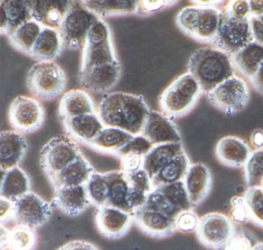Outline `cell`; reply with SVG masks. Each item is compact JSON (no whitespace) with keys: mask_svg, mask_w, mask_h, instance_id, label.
Listing matches in <instances>:
<instances>
[{"mask_svg":"<svg viewBox=\"0 0 263 250\" xmlns=\"http://www.w3.org/2000/svg\"><path fill=\"white\" fill-rule=\"evenodd\" d=\"M150 110L144 96L117 91L103 97L98 114L104 126L116 127L137 135L142 132Z\"/></svg>","mask_w":263,"mask_h":250,"instance_id":"1","label":"cell"},{"mask_svg":"<svg viewBox=\"0 0 263 250\" xmlns=\"http://www.w3.org/2000/svg\"><path fill=\"white\" fill-rule=\"evenodd\" d=\"M230 54L215 46H204L192 52L187 63V72L196 78L203 93L235 75Z\"/></svg>","mask_w":263,"mask_h":250,"instance_id":"2","label":"cell"},{"mask_svg":"<svg viewBox=\"0 0 263 250\" xmlns=\"http://www.w3.org/2000/svg\"><path fill=\"white\" fill-rule=\"evenodd\" d=\"M201 93L196 78L190 73H185L163 91L159 97L160 109L170 118L182 117L192 111Z\"/></svg>","mask_w":263,"mask_h":250,"instance_id":"3","label":"cell"},{"mask_svg":"<svg viewBox=\"0 0 263 250\" xmlns=\"http://www.w3.org/2000/svg\"><path fill=\"white\" fill-rule=\"evenodd\" d=\"M26 83L33 97L40 100H51L64 94L67 78L64 69L54 60H43L29 69Z\"/></svg>","mask_w":263,"mask_h":250,"instance_id":"4","label":"cell"},{"mask_svg":"<svg viewBox=\"0 0 263 250\" xmlns=\"http://www.w3.org/2000/svg\"><path fill=\"white\" fill-rule=\"evenodd\" d=\"M81 154L79 145L74 139L67 134L55 136L43 146L40 153V164L50 182Z\"/></svg>","mask_w":263,"mask_h":250,"instance_id":"5","label":"cell"},{"mask_svg":"<svg viewBox=\"0 0 263 250\" xmlns=\"http://www.w3.org/2000/svg\"><path fill=\"white\" fill-rule=\"evenodd\" d=\"M118 60L111 31L108 24L99 18L90 28L83 49L80 69Z\"/></svg>","mask_w":263,"mask_h":250,"instance_id":"6","label":"cell"},{"mask_svg":"<svg viewBox=\"0 0 263 250\" xmlns=\"http://www.w3.org/2000/svg\"><path fill=\"white\" fill-rule=\"evenodd\" d=\"M99 18L81 0H74L59 28L64 48L78 49L84 46L89 30Z\"/></svg>","mask_w":263,"mask_h":250,"instance_id":"7","label":"cell"},{"mask_svg":"<svg viewBox=\"0 0 263 250\" xmlns=\"http://www.w3.org/2000/svg\"><path fill=\"white\" fill-rule=\"evenodd\" d=\"M143 206L159 211L173 219L181 211L193 208L184 180L155 187L149 192Z\"/></svg>","mask_w":263,"mask_h":250,"instance_id":"8","label":"cell"},{"mask_svg":"<svg viewBox=\"0 0 263 250\" xmlns=\"http://www.w3.org/2000/svg\"><path fill=\"white\" fill-rule=\"evenodd\" d=\"M206 95L212 106L229 115L242 111L250 98L247 83L236 75L229 77Z\"/></svg>","mask_w":263,"mask_h":250,"instance_id":"9","label":"cell"},{"mask_svg":"<svg viewBox=\"0 0 263 250\" xmlns=\"http://www.w3.org/2000/svg\"><path fill=\"white\" fill-rule=\"evenodd\" d=\"M45 117L44 106L34 97L17 96L9 108L10 126L23 134H32L41 129L45 121Z\"/></svg>","mask_w":263,"mask_h":250,"instance_id":"10","label":"cell"},{"mask_svg":"<svg viewBox=\"0 0 263 250\" xmlns=\"http://www.w3.org/2000/svg\"><path fill=\"white\" fill-rule=\"evenodd\" d=\"M253 40L250 19L238 20L221 9L219 28L212 42L214 46L232 55Z\"/></svg>","mask_w":263,"mask_h":250,"instance_id":"11","label":"cell"},{"mask_svg":"<svg viewBox=\"0 0 263 250\" xmlns=\"http://www.w3.org/2000/svg\"><path fill=\"white\" fill-rule=\"evenodd\" d=\"M53 205L42 197L29 191L14 202L13 219L15 225L36 229L47 223L52 215Z\"/></svg>","mask_w":263,"mask_h":250,"instance_id":"12","label":"cell"},{"mask_svg":"<svg viewBox=\"0 0 263 250\" xmlns=\"http://www.w3.org/2000/svg\"><path fill=\"white\" fill-rule=\"evenodd\" d=\"M232 219L219 212H210L200 218L197 237L206 247L221 248L226 246L235 233Z\"/></svg>","mask_w":263,"mask_h":250,"instance_id":"13","label":"cell"},{"mask_svg":"<svg viewBox=\"0 0 263 250\" xmlns=\"http://www.w3.org/2000/svg\"><path fill=\"white\" fill-rule=\"evenodd\" d=\"M121 65L119 60L95 65L79 70V81L84 89L96 94H106L119 82Z\"/></svg>","mask_w":263,"mask_h":250,"instance_id":"14","label":"cell"},{"mask_svg":"<svg viewBox=\"0 0 263 250\" xmlns=\"http://www.w3.org/2000/svg\"><path fill=\"white\" fill-rule=\"evenodd\" d=\"M133 222L132 213L110 205L98 207L95 224L101 236L111 240L124 237Z\"/></svg>","mask_w":263,"mask_h":250,"instance_id":"15","label":"cell"},{"mask_svg":"<svg viewBox=\"0 0 263 250\" xmlns=\"http://www.w3.org/2000/svg\"><path fill=\"white\" fill-rule=\"evenodd\" d=\"M132 217L138 228L150 237L162 239L172 236L176 231L173 219L144 206L135 209Z\"/></svg>","mask_w":263,"mask_h":250,"instance_id":"16","label":"cell"},{"mask_svg":"<svg viewBox=\"0 0 263 250\" xmlns=\"http://www.w3.org/2000/svg\"><path fill=\"white\" fill-rule=\"evenodd\" d=\"M141 134L153 145L181 142V134L172 118L155 110H150Z\"/></svg>","mask_w":263,"mask_h":250,"instance_id":"17","label":"cell"},{"mask_svg":"<svg viewBox=\"0 0 263 250\" xmlns=\"http://www.w3.org/2000/svg\"><path fill=\"white\" fill-rule=\"evenodd\" d=\"M28 143L24 134L16 131H3L0 134V168L3 172L19 166L25 157Z\"/></svg>","mask_w":263,"mask_h":250,"instance_id":"18","label":"cell"},{"mask_svg":"<svg viewBox=\"0 0 263 250\" xmlns=\"http://www.w3.org/2000/svg\"><path fill=\"white\" fill-rule=\"evenodd\" d=\"M53 206L70 217L82 214L91 204L85 185L64 186L54 189Z\"/></svg>","mask_w":263,"mask_h":250,"instance_id":"19","label":"cell"},{"mask_svg":"<svg viewBox=\"0 0 263 250\" xmlns=\"http://www.w3.org/2000/svg\"><path fill=\"white\" fill-rule=\"evenodd\" d=\"M74 0H31L32 19L43 26L59 29Z\"/></svg>","mask_w":263,"mask_h":250,"instance_id":"20","label":"cell"},{"mask_svg":"<svg viewBox=\"0 0 263 250\" xmlns=\"http://www.w3.org/2000/svg\"><path fill=\"white\" fill-rule=\"evenodd\" d=\"M67 135L87 145L104 128L98 113L82 114L61 120Z\"/></svg>","mask_w":263,"mask_h":250,"instance_id":"21","label":"cell"},{"mask_svg":"<svg viewBox=\"0 0 263 250\" xmlns=\"http://www.w3.org/2000/svg\"><path fill=\"white\" fill-rule=\"evenodd\" d=\"M184 182L189 200L194 208L209 195L212 185V173L204 164H193L189 167Z\"/></svg>","mask_w":263,"mask_h":250,"instance_id":"22","label":"cell"},{"mask_svg":"<svg viewBox=\"0 0 263 250\" xmlns=\"http://www.w3.org/2000/svg\"><path fill=\"white\" fill-rule=\"evenodd\" d=\"M30 20H32L31 0H0V33L3 35H8Z\"/></svg>","mask_w":263,"mask_h":250,"instance_id":"23","label":"cell"},{"mask_svg":"<svg viewBox=\"0 0 263 250\" xmlns=\"http://www.w3.org/2000/svg\"><path fill=\"white\" fill-rule=\"evenodd\" d=\"M215 154L223 165L241 168L246 165L251 151L248 144L242 139L235 136H226L217 143Z\"/></svg>","mask_w":263,"mask_h":250,"instance_id":"24","label":"cell"},{"mask_svg":"<svg viewBox=\"0 0 263 250\" xmlns=\"http://www.w3.org/2000/svg\"><path fill=\"white\" fill-rule=\"evenodd\" d=\"M95 168L83 154L69 164L50 181L53 189L64 186L85 185Z\"/></svg>","mask_w":263,"mask_h":250,"instance_id":"25","label":"cell"},{"mask_svg":"<svg viewBox=\"0 0 263 250\" xmlns=\"http://www.w3.org/2000/svg\"><path fill=\"white\" fill-rule=\"evenodd\" d=\"M95 112L93 99L84 90H70L64 94L60 100L58 117L61 120Z\"/></svg>","mask_w":263,"mask_h":250,"instance_id":"26","label":"cell"},{"mask_svg":"<svg viewBox=\"0 0 263 250\" xmlns=\"http://www.w3.org/2000/svg\"><path fill=\"white\" fill-rule=\"evenodd\" d=\"M64 48L59 29L44 26L30 56L37 61L54 60Z\"/></svg>","mask_w":263,"mask_h":250,"instance_id":"27","label":"cell"},{"mask_svg":"<svg viewBox=\"0 0 263 250\" xmlns=\"http://www.w3.org/2000/svg\"><path fill=\"white\" fill-rule=\"evenodd\" d=\"M184 152V147L181 142L153 145L152 149L144 156L143 168L152 178L166 164Z\"/></svg>","mask_w":263,"mask_h":250,"instance_id":"28","label":"cell"},{"mask_svg":"<svg viewBox=\"0 0 263 250\" xmlns=\"http://www.w3.org/2000/svg\"><path fill=\"white\" fill-rule=\"evenodd\" d=\"M134 136L132 133L121 128L104 126L95 138L87 145L100 152L116 155L118 151Z\"/></svg>","mask_w":263,"mask_h":250,"instance_id":"29","label":"cell"},{"mask_svg":"<svg viewBox=\"0 0 263 250\" xmlns=\"http://www.w3.org/2000/svg\"><path fill=\"white\" fill-rule=\"evenodd\" d=\"M231 58L234 66L250 80L263 63V45L253 40L231 55Z\"/></svg>","mask_w":263,"mask_h":250,"instance_id":"30","label":"cell"},{"mask_svg":"<svg viewBox=\"0 0 263 250\" xmlns=\"http://www.w3.org/2000/svg\"><path fill=\"white\" fill-rule=\"evenodd\" d=\"M30 177L21 167L4 171L1 182L0 195L13 202L31 191Z\"/></svg>","mask_w":263,"mask_h":250,"instance_id":"31","label":"cell"},{"mask_svg":"<svg viewBox=\"0 0 263 250\" xmlns=\"http://www.w3.org/2000/svg\"><path fill=\"white\" fill-rule=\"evenodd\" d=\"M43 28L41 23L32 19L13 29L7 38L15 49L30 55Z\"/></svg>","mask_w":263,"mask_h":250,"instance_id":"32","label":"cell"},{"mask_svg":"<svg viewBox=\"0 0 263 250\" xmlns=\"http://www.w3.org/2000/svg\"><path fill=\"white\" fill-rule=\"evenodd\" d=\"M104 174L107 177L110 186L107 205L116 207L130 212L127 204V195L130 185L125 173L122 170H113L104 172Z\"/></svg>","mask_w":263,"mask_h":250,"instance_id":"33","label":"cell"},{"mask_svg":"<svg viewBox=\"0 0 263 250\" xmlns=\"http://www.w3.org/2000/svg\"><path fill=\"white\" fill-rule=\"evenodd\" d=\"M190 165V160L185 152L177 156L163 166L152 177L154 188L184 180Z\"/></svg>","mask_w":263,"mask_h":250,"instance_id":"34","label":"cell"},{"mask_svg":"<svg viewBox=\"0 0 263 250\" xmlns=\"http://www.w3.org/2000/svg\"><path fill=\"white\" fill-rule=\"evenodd\" d=\"M221 9L215 6L201 7L199 20L194 40L212 43L219 28Z\"/></svg>","mask_w":263,"mask_h":250,"instance_id":"35","label":"cell"},{"mask_svg":"<svg viewBox=\"0 0 263 250\" xmlns=\"http://www.w3.org/2000/svg\"><path fill=\"white\" fill-rule=\"evenodd\" d=\"M33 228L25 225H15L9 231L8 239L3 245L1 249H32L36 246V231Z\"/></svg>","mask_w":263,"mask_h":250,"instance_id":"36","label":"cell"},{"mask_svg":"<svg viewBox=\"0 0 263 250\" xmlns=\"http://www.w3.org/2000/svg\"><path fill=\"white\" fill-rule=\"evenodd\" d=\"M85 187L91 204L98 207L107 205L110 186L104 173L95 171L85 184Z\"/></svg>","mask_w":263,"mask_h":250,"instance_id":"37","label":"cell"},{"mask_svg":"<svg viewBox=\"0 0 263 250\" xmlns=\"http://www.w3.org/2000/svg\"><path fill=\"white\" fill-rule=\"evenodd\" d=\"M138 0H104L95 10L100 18L120 16L136 13Z\"/></svg>","mask_w":263,"mask_h":250,"instance_id":"38","label":"cell"},{"mask_svg":"<svg viewBox=\"0 0 263 250\" xmlns=\"http://www.w3.org/2000/svg\"><path fill=\"white\" fill-rule=\"evenodd\" d=\"M245 176L248 188L259 187L263 183V149L251 153L245 165Z\"/></svg>","mask_w":263,"mask_h":250,"instance_id":"39","label":"cell"},{"mask_svg":"<svg viewBox=\"0 0 263 250\" xmlns=\"http://www.w3.org/2000/svg\"><path fill=\"white\" fill-rule=\"evenodd\" d=\"M201 6H189L181 9L177 14L175 23L178 29L194 38L198 28Z\"/></svg>","mask_w":263,"mask_h":250,"instance_id":"40","label":"cell"},{"mask_svg":"<svg viewBox=\"0 0 263 250\" xmlns=\"http://www.w3.org/2000/svg\"><path fill=\"white\" fill-rule=\"evenodd\" d=\"M252 219L257 223L263 225V188H248L244 194Z\"/></svg>","mask_w":263,"mask_h":250,"instance_id":"41","label":"cell"},{"mask_svg":"<svg viewBox=\"0 0 263 250\" xmlns=\"http://www.w3.org/2000/svg\"><path fill=\"white\" fill-rule=\"evenodd\" d=\"M152 147L153 145L147 137H144L142 134H137L118 151L116 156L121 157L130 154L144 156L152 149Z\"/></svg>","mask_w":263,"mask_h":250,"instance_id":"42","label":"cell"},{"mask_svg":"<svg viewBox=\"0 0 263 250\" xmlns=\"http://www.w3.org/2000/svg\"><path fill=\"white\" fill-rule=\"evenodd\" d=\"M192 209L181 211L174 219L176 231L182 233H196L200 218Z\"/></svg>","mask_w":263,"mask_h":250,"instance_id":"43","label":"cell"},{"mask_svg":"<svg viewBox=\"0 0 263 250\" xmlns=\"http://www.w3.org/2000/svg\"><path fill=\"white\" fill-rule=\"evenodd\" d=\"M230 216L232 222L240 225L248 223L252 219L245 198L234 196L231 199Z\"/></svg>","mask_w":263,"mask_h":250,"instance_id":"44","label":"cell"},{"mask_svg":"<svg viewBox=\"0 0 263 250\" xmlns=\"http://www.w3.org/2000/svg\"><path fill=\"white\" fill-rule=\"evenodd\" d=\"M222 9L238 20H249L251 17L249 0H229Z\"/></svg>","mask_w":263,"mask_h":250,"instance_id":"45","label":"cell"},{"mask_svg":"<svg viewBox=\"0 0 263 250\" xmlns=\"http://www.w3.org/2000/svg\"><path fill=\"white\" fill-rule=\"evenodd\" d=\"M126 176L130 185L135 188L143 190L147 193L151 192L154 188L152 177L144 168H141L135 172L126 174Z\"/></svg>","mask_w":263,"mask_h":250,"instance_id":"46","label":"cell"},{"mask_svg":"<svg viewBox=\"0 0 263 250\" xmlns=\"http://www.w3.org/2000/svg\"><path fill=\"white\" fill-rule=\"evenodd\" d=\"M167 7L166 0H138L135 14L140 16H148Z\"/></svg>","mask_w":263,"mask_h":250,"instance_id":"47","label":"cell"},{"mask_svg":"<svg viewBox=\"0 0 263 250\" xmlns=\"http://www.w3.org/2000/svg\"><path fill=\"white\" fill-rule=\"evenodd\" d=\"M120 166L126 174L135 172L143 168L144 156L141 154H130L119 157Z\"/></svg>","mask_w":263,"mask_h":250,"instance_id":"48","label":"cell"},{"mask_svg":"<svg viewBox=\"0 0 263 250\" xmlns=\"http://www.w3.org/2000/svg\"><path fill=\"white\" fill-rule=\"evenodd\" d=\"M148 194L149 193H147L143 190L138 189V188L130 185L128 195H127V204H128L130 212H133L135 209L143 206L145 204Z\"/></svg>","mask_w":263,"mask_h":250,"instance_id":"49","label":"cell"},{"mask_svg":"<svg viewBox=\"0 0 263 250\" xmlns=\"http://www.w3.org/2000/svg\"><path fill=\"white\" fill-rule=\"evenodd\" d=\"M224 249H252L250 240L243 233L235 231L230 240L224 247Z\"/></svg>","mask_w":263,"mask_h":250,"instance_id":"50","label":"cell"},{"mask_svg":"<svg viewBox=\"0 0 263 250\" xmlns=\"http://www.w3.org/2000/svg\"><path fill=\"white\" fill-rule=\"evenodd\" d=\"M0 209H1V214H0V222L1 223H4L7 222L9 219H13V211H14V202L10 199L1 196L0 197Z\"/></svg>","mask_w":263,"mask_h":250,"instance_id":"51","label":"cell"},{"mask_svg":"<svg viewBox=\"0 0 263 250\" xmlns=\"http://www.w3.org/2000/svg\"><path fill=\"white\" fill-rule=\"evenodd\" d=\"M251 29L255 41L263 45V21L258 17H250Z\"/></svg>","mask_w":263,"mask_h":250,"instance_id":"52","label":"cell"},{"mask_svg":"<svg viewBox=\"0 0 263 250\" xmlns=\"http://www.w3.org/2000/svg\"><path fill=\"white\" fill-rule=\"evenodd\" d=\"M59 249H98L91 242L84 240H73L61 246Z\"/></svg>","mask_w":263,"mask_h":250,"instance_id":"53","label":"cell"},{"mask_svg":"<svg viewBox=\"0 0 263 250\" xmlns=\"http://www.w3.org/2000/svg\"><path fill=\"white\" fill-rule=\"evenodd\" d=\"M250 82L255 91L263 95V63L255 76L250 79Z\"/></svg>","mask_w":263,"mask_h":250,"instance_id":"54","label":"cell"},{"mask_svg":"<svg viewBox=\"0 0 263 250\" xmlns=\"http://www.w3.org/2000/svg\"><path fill=\"white\" fill-rule=\"evenodd\" d=\"M251 145L255 150L263 149V130L255 129L250 136Z\"/></svg>","mask_w":263,"mask_h":250,"instance_id":"55","label":"cell"},{"mask_svg":"<svg viewBox=\"0 0 263 250\" xmlns=\"http://www.w3.org/2000/svg\"><path fill=\"white\" fill-rule=\"evenodd\" d=\"M251 16L261 17L263 15V0H249Z\"/></svg>","mask_w":263,"mask_h":250,"instance_id":"56","label":"cell"},{"mask_svg":"<svg viewBox=\"0 0 263 250\" xmlns=\"http://www.w3.org/2000/svg\"><path fill=\"white\" fill-rule=\"evenodd\" d=\"M85 5L87 7H88L89 9H91L93 12H95V9L98 7V6H101L103 3H104V0H81Z\"/></svg>","mask_w":263,"mask_h":250,"instance_id":"57","label":"cell"},{"mask_svg":"<svg viewBox=\"0 0 263 250\" xmlns=\"http://www.w3.org/2000/svg\"><path fill=\"white\" fill-rule=\"evenodd\" d=\"M191 3L194 4V6H214L212 0H190Z\"/></svg>","mask_w":263,"mask_h":250,"instance_id":"58","label":"cell"},{"mask_svg":"<svg viewBox=\"0 0 263 250\" xmlns=\"http://www.w3.org/2000/svg\"><path fill=\"white\" fill-rule=\"evenodd\" d=\"M226 0H212L213 2L214 6L218 7V6H221L223 3H226Z\"/></svg>","mask_w":263,"mask_h":250,"instance_id":"59","label":"cell"},{"mask_svg":"<svg viewBox=\"0 0 263 250\" xmlns=\"http://www.w3.org/2000/svg\"><path fill=\"white\" fill-rule=\"evenodd\" d=\"M252 249H263V242H259L252 246Z\"/></svg>","mask_w":263,"mask_h":250,"instance_id":"60","label":"cell"},{"mask_svg":"<svg viewBox=\"0 0 263 250\" xmlns=\"http://www.w3.org/2000/svg\"><path fill=\"white\" fill-rule=\"evenodd\" d=\"M178 1H179V0H166V2H167V6H168V7L176 4Z\"/></svg>","mask_w":263,"mask_h":250,"instance_id":"61","label":"cell"},{"mask_svg":"<svg viewBox=\"0 0 263 250\" xmlns=\"http://www.w3.org/2000/svg\"><path fill=\"white\" fill-rule=\"evenodd\" d=\"M258 18L261 19V20H262V21H263V15H262V16L258 17Z\"/></svg>","mask_w":263,"mask_h":250,"instance_id":"62","label":"cell"},{"mask_svg":"<svg viewBox=\"0 0 263 250\" xmlns=\"http://www.w3.org/2000/svg\"><path fill=\"white\" fill-rule=\"evenodd\" d=\"M262 188H263V183H262Z\"/></svg>","mask_w":263,"mask_h":250,"instance_id":"63","label":"cell"}]
</instances>
